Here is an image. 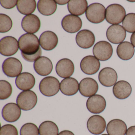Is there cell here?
Masks as SVG:
<instances>
[{"label":"cell","mask_w":135,"mask_h":135,"mask_svg":"<svg viewBox=\"0 0 135 135\" xmlns=\"http://www.w3.org/2000/svg\"><path fill=\"white\" fill-rule=\"evenodd\" d=\"M131 43L135 48V32L133 33L130 37Z\"/></svg>","instance_id":"41"},{"label":"cell","mask_w":135,"mask_h":135,"mask_svg":"<svg viewBox=\"0 0 135 135\" xmlns=\"http://www.w3.org/2000/svg\"><path fill=\"white\" fill-rule=\"evenodd\" d=\"M22 56L24 60L29 62H34L36 61L38 58L41 57L42 55V50L40 47L39 50L37 53L31 55H27L21 52Z\"/></svg>","instance_id":"36"},{"label":"cell","mask_w":135,"mask_h":135,"mask_svg":"<svg viewBox=\"0 0 135 135\" xmlns=\"http://www.w3.org/2000/svg\"><path fill=\"white\" fill-rule=\"evenodd\" d=\"M127 130L125 122L119 119L111 120L106 127L107 132L109 135H125Z\"/></svg>","instance_id":"25"},{"label":"cell","mask_w":135,"mask_h":135,"mask_svg":"<svg viewBox=\"0 0 135 135\" xmlns=\"http://www.w3.org/2000/svg\"><path fill=\"white\" fill-rule=\"evenodd\" d=\"M80 68L82 71L85 74L94 75L97 73L100 69V61L94 56H86L81 60Z\"/></svg>","instance_id":"13"},{"label":"cell","mask_w":135,"mask_h":135,"mask_svg":"<svg viewBox=\"0 0 135 135\" xmlns=\"http://www.w3.org/2000/svg\"><path fill=\"white\" fill-rule=\"evenodd\" d=\"M39 90L42 94L47 97L56 95L60 89V83L54 76H47L43 78L39 85Z\"/></svg>","instance_id":"3"},{"label":"cell","mask_w":135,"mask_h":135,"mask_svg":"<svg viewBox=\"0 0 135 135\" xmlns=\"http://www.w3.org/2000/svg\"><path fill=\"white\" fill-rule=\"evenodd\" d=\"M76 44L80 48L88 49L94 45L95 37L93 32L87 30H83L78 32L76 37Z\"/></svg>","instance_id":"17"},{"label":"cell","mask_w":135,"mask_h":135,"mask_svg":"<svg viewBox=\"0 0 135 135\" xmlns=\"http://www.w3.org/2000/svg\"><path fill=\"white\" fill-rule=\"evenodd\" d=\"M88 5L86 0H71L68 3V10L72 15L81 16L86 12Z\"/></svg>","instance_id":"27"},{"label":"cell","mask_w":135,"mask_h":135,"mask_svg":"<svg viewBox=\"0 0 135 135\" xmlns=\"http://www.w3.org/2000/svg\"><path fill=\"white\" fill-rule=\"evenodd\" d=\"M58 135H75V134L69 130H64L61 132Z\"/></svg>","instance_id":"39"},{"label":"cell","mask_w":135,"mask_h":135,"mask_svg":"<svg viewBox=\"0 0 135 135\" xmlns=\"http://www.w3.org/2000/svg\"><path fill=\"white\" fill-rule=\"evenodd\" d=\"M39 40L37 36L33 34H24L19 39L20 50L26 55L35 54L40 48Z\"/></svg>","instance_id":"1"},{"label":"cell","mask_w":135,"mask_h":135,"mask_svg":"<svg viewBox=\"0 0 135 135\" xmlns=\"http://www.w3.org/2000/svg\"><path fill=\"white\" fill-rule=\"evenodd\" d=\"M37 101V95L33 91H24L18 95L16 103L21 109L27 111L36 106Z\"/></svg>","instance_id":"5"},{"label":"cell","mask_w":135,"mask_h":135,"mask_svg":"<svg viewBox=\"0 0 135 135\" xmlns=\"http://www.w3.org/2000/svg\"><path fill=\"white\" fill-rule=\"evenodd\" d=\"M33 67L35 72L42 76H46L49 75L53 69L52 61L45 56L41 57L35 61Z\"/></svg>","instance_id":"22"},{"label":"cell","mask_w":135,"mask_h":135,"mask_svg":"<svg viewBox=\"0 0 135 135\" xmlns=\"http://www.w3.org/2000/svg\"><path fill=\"white\" fill-rule=\"evenodd\" d=\"M40 135H58L59 129L58 126L53 122L45 121L39 126Z\"/></svg>","instance_id":"30"},{"label":"cell","mask_w":135,"mask_h":135,"mask_svg":"<svg viewBox=\"0 0 135 135\" xmlns=\"http://www.w3.org/2000/svg\"><path fill=\"white\" fill-rule=\"evenodd\" d=\"M98 89V83L92 78H84L79 83L80 93L84 97H90L95 95Z\"/></svg>","instance_id":"15"},{"label":"cell","mask_w":135,"mask_h":135,"mask_svg":"<svg viewBox=\"0 0 135 135\" xmlns=\"http://www.w3.org/2000/svg\"><path fill=\"white\" fill-rule=\"evenodd\" d=\"M16 6L17 9L21 14L27 16L34 12L37 4L35 0H18Z\"/></svg>","instance_id":"29"},{"label":"cell","mask_w":135,"mask_h":135,"mask_svg":"<svg viewBox=\"0 0 135 135\" xmlns=\"http://www.w3.org/2000/svg\"><path fill=\"white\" fill-rule=\"evenodd\" d=\"M83 25L82 20L76 16L69 15L65 16L61 21L63 29L68 33H74L81 29Z\"/></svg>","instance_id":"12"},{"label":"cell","mask_w":135,"mask_h":135,"mask_svg":"<svg viewBox=\"0 0 135 135\" xmlns=\"http://www.w3.org/2000/svg\"><path fill=\"white\" fill-rule=\"evenodd\" d=\"M126 31L121 25H112L106 31L108 41L114 44H118L124 41L126 37Z\"/></svg>","instance_id":"9"},{"label":"cell","mask_w":135,"mask_h":135,"mask_svg":"<svg viewBox=\"0 0 135 135\" xmlns=\"http://www.w3.org/2000/svg\"><path fill=\"white\" fill-rule=\"evenodd\" d=\"M117 53L120 59L123 60H128L133 57L135 53V49L130 42H123L118 46Z\"/></svg>","instance_id":"26"},{"label":"cell","mask_w":135,"mask_h":135,"mask_svg":"<svg viewBox=\"0 0 135 135\" xmlns=\"http://www.w3.org/2000/svg\"><path fill=\"white\" fill-rule=\"evenodd\" d=\"M55 1L56 4H57L59 5H64L67 4V3H68L69 1H67V0H65V1H64V0L58 1V0H57V1Z\"/></svg>","instance_id":"40"},{"label":"cell","mask_w":135,"mask_h":135,"mask_svg":"<svg viewBox=\"0 0 135 135\" xmlns=\"http://www.w3.org/2000/svg\"><path fill=\"white\" fill-rule=\"evenodd\" d=\"M122 24L123 28L128 33L135 32V13H130L126 15Z\"/></svg>","instance_id":"31"},{"label":"cell","mask_w":135,"mask_h":135,"mask_svg":"<svg viewBox=\"0 0 135 135\" xmlns=\"http://www.w3.org/2000/svg\"><path fill=\"white\" fill-rule=\"evenodd\" d=\"M126 135H135V126L129 127L127 129Z\"/></svg>","instance_id":"38"},{"label":"cell","mask_w":135,"mask_h":135,"mask_svg":"<svg viewBox=\"0 0 135 135\" xmlns=\"http://www.w3.org/2000/svg\"><path fill=\"white\" fill-rule=\"evenodd\" d=\"M106 9L105 7L99 3L90 4L86 12L88 20L94 24H98L103 22L105 18Z\"/></svg>","instance_id":"4"},{"label":"cell","mask_w":135,"mask_h":135,"mask_svg":"<svg viewBox=\"0 0 135 135\" xmlns=\"http://www.w3.org/2000/svg\"><path fill=\"white\" fill-rule=\"evenodd\" d=\"M2 69L4 73L8 77L14 78L21 74L23 67L19 60L11 57L7 58L4 61Z\"/></svg>","instance_id":"6"},{"label":"cell","mask_w":135,"mask_h":135,"mask_svg":"<svg viewBox=\"0 0 135 135\" xmlns=\"http://www.w3.org/2000/svg\"><path fill=\"white\" fill-rule=\"evenodd\" d=\"M109 135V134H102V135Z\"/></svg>","instance_id":"42"},{"label":"cell","mask_w":135,"mask_h":135,"mask_svg":"<svg viewBox=\"0 0 135 135\" xmlns=\"http://www.w3.org/2000/svg\"><path fill=\"white\" fill-rule=\"evenodd\" d=\"M18 1L12 0V1H4L1 0L0 3L2 7L5 9H12L17 5Z\"/></svg>","instance_id":"37"},{"label":"cell","mask_w":135,"mask_h":135,"mask_svg":"<svg viewBox=\"0 0 135 135\" xmlns=\"http://www.w3.org/2000/svg\"><path fill=\"white\" fill-rule=\"evenodd\" d=\"M93 53L99 60L106 61L109 60L113 55V47L110 43L106 41H100L94 46Z\"/></svg>","instance_id":"7"},{"label":"cell","mask_w":135,"mask_h":135,"mask_svg":"<svg viewBox=\"0 0 135 135\" xmlns=\"http://www.w3.org/2000/svg\"><path fill=\"white\" fill-rule=\"evenodd\" d=\"M113 92L114 96L119 99L128 98L132 92V88L129 83L125 80H120L114 85Z\"/></svg>","instance_id":"23"},{"label":"cell","mask_w":135,"mask_h":135,"mask_svg":"<svg viewBox=\"0 0 135 135\" xmlns=\"http://www.w3.org/2000/svg\"><path fill=\"white\" fill-rule=\"evenodd\" d=\"M22 27L25 32L34 34L37 32L41 27V21L38 17L34 15H29L23 17Z\"/></svg>","instance_id":"20"},{"label":"cell","mask_w":135,"mask_h":135,"mask_svg":"<svg viewBox=\"0 0 135 135\" xmlns=\"http://www.w3.org/2000/svg\"><path fill=\"white\" fill-rule=\"evenodd\" d=\"M0 135H18V133L15 126L7 124L1 127Z\"/></svg>","instance_id":"35"},{"label":"cell","mask_w":135,"mask_h":135,"mask_svg":"<svg viewBox=\"0 0 135 135\" xmlns=\"http://www.w3.org/2000/svg\"><path fill=\"white\" fill-rule=\"evenodd\" d=\"M87 127L91 133L94 135H99L105 131L106 128V122L102 116L93 115L88 120Z\"/></svg>","instance_id":"10"},{"label":"cell","mask_w":135,"mask_h":135,"mask_svg":"<svg viewBox=\"0 0 135 135\" xmlns=\"http://www.w3.org/2000/svg\"><path fill=\"white\" fill-rule=\"evenodd\" d=\"M16 85L21 90L28 91L32 89L35 84V79L31 73L24 72L21 73L16 79Z\"/></svg>","instance_id":"21"},{"label":"cell","mask_w":135,"mask_h":135,"mask_svg":"<svg viewBox=\"0 0 135 135\" xmlns=\"http://www.w3.org/2000/svg\"><path fill=\"white\" fill-rule=\"evenodd\" d=\"M19 49L18 42L15 38L7 36L0 41V53L5 56L15 55Z\"/></svg>","instance_id":"8"},{"label":"cell","mask_w":135,"mask_h":135,"mask_svg":"<svg viewBox=\"0 0 135 135\" xmlns=\"http://www.w3.org/2000/svg\"><path fill=\"white\" fill-rule=\"evenodd\" d=\"M3 119L9 122L17 121L21 115V110L17 104L10 103L5 105L2 111Z\"/></svg>","instance_id":"14"},{"label":"cell","mask_w":135,"mask_h":135,"mask_svg":"<svg viewBox=\"0 0 135 135\" xmlns=\"http://www.w3.org/2000/svg\"><path fill=\"white\" fill-rule=\"evenodd\" d=\"M39 129L33 123L24 124L20 129V135H39Z\"/></svg>","instance_id":"34"},{"label":"cell","mask_w":135,"mask_h":135,"mask_svg":"<svg viewBox=\"0 0 135 135\" xmlns=\"http://www.w3.org/2000/svg\"><path fill=\"white\" fill-rule=\"evenodd\" d=\"M56 71L57 75L61 78H69L74 73V64L72 61L68 58L61 59L57 63Z\"/></svg>","instance_id":"18"},{"label":"cell","mask_w":135,"mask_h":135,"mask_svg":"<svg viewBox=\"0 0 135 135\" xmlns=\"http://www.w3.org/2000/svg\"><path fill=\"white\" fill-rule=\"evenodd\" d=\"M57 35L52 31H47L42 33L39 38V43L44 50L50 51L56 48L58 44Z\"/></svg>","instance_id":"19"},{"label":"cell","mask_w":135,"mask_h":135,"mask_svg":"<svg viewBox=\"0 0 135 135\" xmlns=\"http://www.w3.org/2000/svg\"><path fill=\"white\" fill-rule=\"evenodd\" d=\"M12 20L5 14H0V32L5 33L9 31L12 27Z\"/></svg>","instance_id":"33"},{"label":"cell","mask_w":135,"mask_h":135,"mask_svg":"<svg viewBox=\"0 0 135 135\" xmlns=\"http://www.w3.org/2000/svg\"><path fill=\"white\" fill-rule=\"evenodd\" d=\"M37 6L38 12L41 15L46 16L54 14L57 8L56 3L54 0H40Z\"/></svg>","instance_id":"28"},{"label":"cell","mask_w":135,"mask_h":135,"mask_svg":"<svg viewBox=\"0 0 135 135\" xmlns=\"http://www.w3.org/2000/svg\"><path fill=\"white\" fill-rule=\"evenodd\" d=\"M126 16L125 9L120 4L109 5L106 10L105 19L110 24L118 25L123 22Z\"/></svg>","instance_id":"2"},{"label":"cell","mask_w":135,"mask_h":135,"mask_svg":"<svg viewBox=\"0 0 135 135\" xmlns=\"http://www.w3.org/2000/svg\"><path fill=\"white\" fill-rule=\"evenodd\" d=\"M78 81L75 78L69 77L64 79L60 84V90L62 94L67 96L74 95L79 90Z\"/></svg>","instance_id":"24"},{"label":"cell","mask_w":135,"mask_h":135,"mask_svg":"<svg viewBox=\"0 0 135 135\" xmlns=\"http://www.w3.org/2000/svg\"><path fill=\"white\" fill-rule=\"evenodd\" d=\"M106 101L104 97L95 94L89 97L86 105L89 112L93 114H99L104 111L106 107Z\"/></svg>","instance_id":"11"},{"label":"cell","mask_w":135,"mask_h":135,"mask_svg":"<svg viewBox=\"0 0 135 135\" xmlns=\"http://www.w3.org/2000/svg\"><path fill=\"white\" fill-rule=\"evenodd\" d=\"M12 88L11 84L5 80H0V99H7L11 95Z\"/></svg>","instance_id":"32"},{"label":"cell","mask_w":135,"mask_h":135,"mask_svg":"<svg viewBox=\"0 0 135 135\" xmlns=\"http://www.w3.org/2000/svg\"><path fill=\"white\" fill-rule=\"evenodd\" d=\"M118 75L113 69L107 67L102 69L99 72L98 79L101 84L107 87L114 85L117 83Z\"/></svg>","instance_id":"16"}]
</instances>
